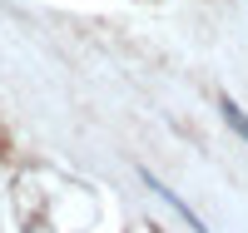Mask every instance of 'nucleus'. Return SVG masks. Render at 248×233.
<instances>
[{"mask_svg":"<svg viewBox=\"0 0 248 233\" xmlns=\"http://www.w3.org/2000/svg\"><path fill=\"white\" fill-rule=\"evenodd\" d=\"M223 114H229V124H233V129H238V134L248 139V114L238 109V104H223Z\"/></svg>","mask_w":248,"mask_h":233,"instance_id":"1","label":"nucleus"}]
</instances>
